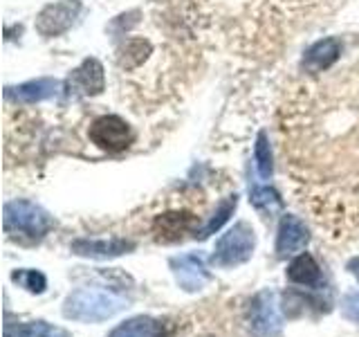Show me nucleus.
Listing matches in <instances>:
<instances>
[{
    "instance_id": "obj_1",
    "label": "nucleus",
    "mask_w": 359,
    "mask_h": 337,
    "mask_svg": "<svg viewBox=\"0 0 359 337\" xmlns=\"http://www.w3.org/2000/svg\"><path fill=\"white\" fill-rule=\"evenodd\" d=\"M276 121L299 205L332 241L359 239V54L292 81Z\"/></svg>"
},
{
    "instance_id": "obj_2",
    "label": "nucleus",
    "mask_w": 359,
    "mask_h": 337,
    "mask_svg": "<svg viewBox=\"0 0 359 337\" xmlns=\"http://www.w3.org/2000/svg\"><path fill=\"white\" fill-rule=\"evenodd\" d=\"M128 308V299L110 288H76L63 301V317L72 322H106Z\"/></svg>"
},
{
    "instance_id": "obj_3",
    "label": "nucleus",
    "mask_w": 359,
    "mask_h": 337,
    "mask_svg": "<svg viewBox=\"0 0 359 337\" xmlns=\"http://www.w3.org/2000/svg\"><path fill=\"white\" fill-rule=\"evenodd\" d=\"M5 232L11 239L39 241L54 227V220L43 207L29 200H11L5 205Z\"/></svg>"
},
{
    "instance_id": "obj_4",
    "label": "nucleus",
    "mask_w": 359,
    "mask_h": 337,
    "mask_svg": "<svg viewBox=\"0 0 359 337\" xmlns=\"http://www.w3.org/2000/svg\"><path fill=\"white\" fill-rule=\"evenodd\" d=\"M88 140L104 153H123L137 140V133L119 115H97L88 126Z\"/></svg>"
},
{
    "instance_id": "obj_5",
    "label": "nucleus",
    "mask_w": 359,
    "mask_h": 337,
    "mask_svg": "<svg viewBox=\"0 0 359 337\" xmlns=\"http://www.w3.org/2000/svg\"><path fill=\"white\" fill-rule=\"evenodd\" d=\"M256 250V234L250 227V223H236L233 227L222 234L216 250L211 254V263L216 267H236L252 258Z\"/></svg>"
},
{
    "instance_id": "obj_6",
    "label": "nucleus",
    "mask_w": 359,
    "mask_h": 337,
    "mask_svg": "<svg viewBox=\"0 0 359 337\" xmlns=\"http://www.w3.org/2000/svg\"><path fill=\"white\" fill-rule=\"evenodd\" d=\"M252 337H283V319H280L278 297L272 290H261L252 297L247 308Z\"/></svg>"
},
{
    "instance_id": "obj_7",
    "label": "nucleus",
    "mask_w": 359,
    "mask_h": 337,
    "mask_svg": "<svg viewBox=\"0 0 359 337\" xmlns=\"http://www.w3.org/2000/svg\"><path fill=\"white\" fill-rule=\"evenodd\" d=\"M200 216L189 207H171L157 213L151 223V234L157 243H177L196 230ZM198 232V230H196Z\"/></svg>"
},
{
    "instance_id": "obj_8",
    "label": "nucleus",
    "mask_w": 359,
    "mask_h": 337,
    "mask_svg": "<svg viewBox=\"0 0 359 337\" xmlns=\"http://www.w3.org/2000/svg\"><path fill=\"white\" fill-rule=\"evenodd\" d=\"M79 11H81V3L79 0H59V3H52L39 14L36 29L45 39L61 37L63 32H67L74 25Z\"/></svg>"
},
{
    "instance_id": "obj_9",
    "label": "nucleus",
    "mask_w": 359,
    "mask_h": 337,
    "mask_svg": "<svg viewBox=\"0 0 359 337\" xmlns=\"http://www.w3.org/2000/svg\"><path fill=\"white\" fill-rule=\"evenodd\" d=\"M168 265H171V270H173V277L177 281V286L184 292H200L211 281L205 256L198 254V252L173 256L171 261H168Z\"/></svg>"
},
{
    "instance_id": "obj_10",
    "label": "nucleus",
    "mask_w": 359,
    "mask_h": 337,
    "mask_svg": "<svg viewBox=\"0 0 359 337\" xmlns=\"http://www.w3.org/2000/svg\"><path fill=\"white\" fill-rule=\"evenodd\" d=\"M104 86H106L104 65L97 59H86L67 77V90H70V95L76 97H95L99 93H104Z\"/></svg>"
},
{
    "instance_id": "obj_11",
    "label": "nucleus",
    "mask_w": 359,
    "mask_h": 337,
    "mask_svg": "<svg viewBox=\"0 0 359 337\" xmlns=\"http://www.w3.org/2000/svg\"><path fill=\"white\" fill-rule=\"evenodd\" d=\"M310 241V232L299 216H292L285 213L278 223V232H276V254L278 256H290L301 252L303 247Z\"/></svg>"
},
{
    "instance_id": "obj_12",
    "label": "nucleus",
    "mask_w": 359,
    "mask_h": 337,
    "mask_svg": "<svg viewBox=\"0 0 359 337\" xmlns=\"http://www.w3.org/2000/svg\"><path fill=\"white\" fill-rule=\"evenodd\" d=\"M70 250L76 256L88 258H115L135 250V241L128 239H79L72 243Z\"/></svg>"
},
{
    "instance_id": "obj_13",
    "label": "nucleus",
    "mask_w": 359,
    "mask_h": 337,
    "mask_svg": "<svg viewBox=\"0 0 359 337\" xmlns=\"http://www.w3.org/2000/svg\"><path fill=\"white\" fill-rule=\"evenodd\" d=\"M341 54V43L339 39H323L314 43L312 48L303 56V74H317L325 72L337 65Z\"/></svg>"
},
{
    "instance_id": "obj_14",
    "label": "nucleus",
    "mask_w": 359,
    "mask_h": 337,
    "mask_svg": "<svg viewBox=\"0 0 359 337\" xmlns=\"http://www.w3.org/2000/svg\"><path fill=\"white\" fill-rule=\"evenodd\" d=\"M166 335H168V324L162 319L149 317V315L130 317L108 333V337H166Z\"/></svg>"
},
{
    "instance_id": "obj_15",
    "label": "nucleus",
    "mask_w": 359,
    "mask_h": 337,
    "mask_svg": "<svg viewBox=\"0 0 359 337\" xmlns=\"http://www.w3.org/2000/svg\"><path fill=\"white\" fill-rule=\"evenodd\" d=\"M287 281L297 286H306V288H319L321 286V265L317 263L310 252H301L294 256L287 265L285 272Z\"/></svg>"
},
{
    "instance_id": "obj_16",
    "label": "nucleus",
    "mask_w": 359,
    "mask_h": 337,
    "mask_svg": "<svg viewBox=\"0 0 359 337\" xmlns=\"http://www.w3.org/2000/svg\"><path fill=\"white\" fill-rule=\"evenodd\" d=\"M5 337H72L61 326H54L48 322H25L11 329V324L5 326Z\"/></svg>"
},
{
    "instance_id": "obj_17",
    "label": "nucleus",
    "mask_w": 359,
    "mask_h": 337,
    "mask_svg": "<svg viewBox=\"0 0 359 337\" xmlns=\"http://www.w3.org/2000/svg\"><path fill=\"white\" fill-rule=\"evenodd\" d=\"M56 88L59 84L54 79H39V81H29V84H22L16 88V99L20 101H27V104H34V101H43V99H50L56 95Z\"/></svg>"
},
{
    "instance_id": "obj_18",
    "label": "nucleus",
    "mask_w": 359,
    "mask_h": 337,
    "mask_svg": "<svg viewBox=\"0 0 359 337\" xmlns=\"http://www.w3.org/2000/svg\"><path fill=\"white\" fill-rule=\"evenodd\" d=\"M236 205H238V196H229V198H224L220 205H218V209L213 211V216L207 220V225L205 227H200L198 232H196V239H200V241H205V239H209L211 234H216L224 223L229 220V216L233 213V209H236Z\"/></svg>"
},
{
    "instance_id": "obj_19",
    "label": "nucleus",
    "mask_w": 359,
    "mask_h": 337,
    "mask_svg": "<svg viewBox=\"0 0 359 337\" xmlns=\"http://www.w3.org/2000/svg\"><path fill=\"white\" fill-rule=\"evenodd\" d=\"M11 281L18 284L20 288H25L32 295H41L48 288V279L39 270H14L11 272Z\"/></svg>"
},
{
    "instance_id": "obj_20",
    "label": "nucleus",
    "mask_w": 359,
    "mask_h": 337,
    "mask_svg": "<svg viewBox=\"0 0 359 337\" xmlns=\"http://www.w3.org/2000/svg\"><path fill=\"white\" fill-rule=\"evenodd\" d=\"M252 205L256 209H261L265 213H274L283 207V200L278 198V194L269 187H254L252 189Z\"/></svg>"
},
{
    "instance_id": "obj_21",
    "label": "nucleus",
    "mask_w": 359,
    "mask_h": 337,
    "mask_svg": "<svg viewBox=\"0 0 359 337\" xmlns=\"http://www.w3.org/2000/svg\"><path fill=\"white\" fill-rule=\"evenodd\" d=\"M256 168L261 178H269L274 171L272 166V151H269V144H267V135L261 133L256 140Z\"/></svg>"
},
{
    "instance_id": "obj_22",
    "label": "nucleus",
    "mask_w": 359,
    "mask_h": 337,
    "mask_svg": "<svg viewBox=\"0 0 359 337\" xmlns=\"http://www.w3.org/2000/svg\"><path fill=\"white\" fill-rule=\"evenodd\" d=\"M341 315L348 322L359 324V292H348L341 299Z\"/></svg>"
},
{
    "instance_id": "obj_23",
    "label": "nucleus",
    "mask_w": 359,
    "mask_h": 337,
    "mask_svg": "<svg viewBox=\"0 0 359 337\" xmlns=\"http://www.w3.org/2000/svg\"><path fill=\"white\" fill-rule=\"evenodd\" d=\"M348 272H351L357 281H359V256H355V258H351V261H348Z\"/></svg>"
}]
</instances>
